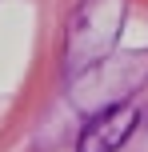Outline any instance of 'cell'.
Masks as SVG:
<instances>
[{
	"label": "cell",
	"mask_w": 148,
	"mask_h": 152,
	"mask_svg": "<svg viewBox=\"0 0 148 152\" xmlns=\"http://www.w3.org/2000/svg\"><path fill=\"white\" fill-rule=\"evenodd\" d=\"M140 124V108L120 100V104H108L104 112H96L92 120L80 128V140H76V152H116L128 144V136L136 132Z\"/></svg>",
	"instance_id": "obj_1"
}]
</instances>
